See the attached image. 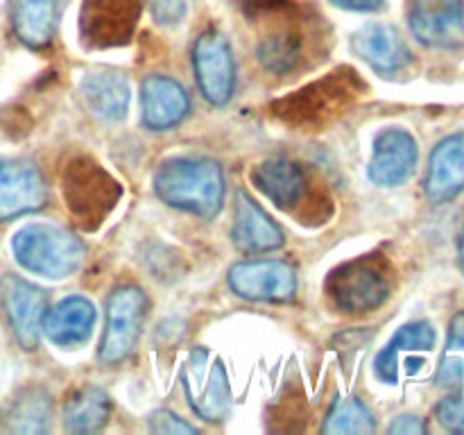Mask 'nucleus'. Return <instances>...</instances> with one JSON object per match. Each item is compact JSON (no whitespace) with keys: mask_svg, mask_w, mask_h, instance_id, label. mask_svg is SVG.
Here are the masks:
<instances>
[{"mask_svg":"<svg viewBox=\"0 0 464 435\" xmlns=\"http://www.w3.org/2000/svg\"><path fill=\"white\" fill-rule=\"evenodd\" d=\"M331 302L344 313H370L390 295V272L381 256H362L344 263L326 279Z\"/></svg>","mask_w":464,"mask_h":435,"instance_id":"obj_5","label":"nucleus"},{"mask_svg":"<svg viewBox=\"0 0 464 435\" xmlns=\"http://www.w3.org/2000/svg\"><path fill=\"white\" fill-rule=\"evenodd\" d=\"M353 50L362 62L383 75L401 71L412 62V53L406 41L392 25L385 23H367L365 27H361L353 36Z\"/></svg>","mask_w":464,"mask_h":435,"instance_id":"obj_18","label":"nucleus"},{"mask_svg":"<svg viewBox=\"0 0 464 435\" xmlns=\"http://www.w3.org/2000/svg\"><path fill=\"white\" fill-rule=\"evenodd\" d=\"M150 430L152 433H166V435H195L198 433V429L195 426H190L188 421L181 420L179 415H175V412L170 411H157L152 417H150Z\"/></svg>","mask_w":464,"mask_h":435,"instance_id":"obj_30","label":"nucleus"},{"mask_svg":"<svg viewBox=\"0 0 464 435\" xmlns=\"http://www.w3.org/2000/svg\"><path fill=\"white\" fill-rule=\"evenodd\" d=\"M252 181L267 199L284 211L297 207L306 190V175L290 159H267L252 170Z\"/></svg>","mask_w":464,"mask_h":435,"instance_id":"obj_20","label":"nucleus"},{"mask_svg":"<svg viewBox=\"0 0 464 435\" xmlns=\"http://www.w3.org/2000/svg\"><path fill=\"white\" fill-rule=\"evenodd\" d=\"M109 412V394L95 385H84L68 397L63 406V426L71 433H95L107 424Z\"/></svg>","mask_w":464,"mask_h":435,"instance_id":"obj_25","label":"nucleus"},{"mask_svg":"<svg viewBox=\"0 0 464 435\" xmlns=\"http://www.w3.org/2000/svg\"><path fill=\"white\" fill-rule=\"evenodd\" d=\"M361 93V80L352 68H338L322 80L272 104V113L293 130H322L331 125Z\"/></svg>","mask_w":464,"mask_h":435,"instance_id":"obj_2","label":"nucleus"},{"mask_svg":"<svg viewBox=\"0 0 464 435\" xmlns=\"http://www.w3.org/2000/svg\"><path fill=\"white\" fill-rule=\"evenodd\" d=\"M331 3L349 12H379L385 0H331Z\"/></svg>","mask_w":464,"mask_h":435,"instance_id":"obj_33","label":"nucleus"},{"mask_svg":"<svg viewBox=\"0 0 464 435\" xmlns=\"http://www.w3.org/2000/svg\"><path fill=\"white\" fill-rule=\"evenodd\" d=\"M139 0H84L80 34L86 48H116L130 44L140 18Z\"/></svg>","mask_w":464,"mask_h":435,"instance_id":"obj_8","label":"nucleus"},{"mask_svg":"<svg viewBox=\"0 0 464 435\" xmlns=\"http://www.w3.org/2000/svg\"><path fill=\"white\" fill-rule=\"evenodd\" d=\"M95 306L86 297H66L44 313L41 331L57 347H77L93 334Z\"/></svg>","mask_w":464,"mask_h":435,"instance_id":"obj_19","label":"nucleus"},{"mask_svg":"<svg viewBox=\"0 0 464 435\" xmlns=\"http://www.w3.org/2000/svg\"><path fill=\"white\" fill-rule=\"evenodd\" d=\"M50 415H53V401L48 394L32 388L18 394L3 415V429L14 433H44L48 430Z\"/></svg>","mask_w":464,"mask_h":435,"instance_id":"obj_26","label":"nucleus"},{"mask_svg":"<svg viewBox=\"0 0 464 435\" xmlns=\"http://www.w3.org/2000/svg\"><path fill=\"white\" fill-rule=\"evenodd\" d=\"M464 190V131L447 136L433 148L424 193L433 204L451 202Z\"/></svg>","mask_w":464,"mask_h":435,"instance_id":"obj_15","label":"nucleus"},{"mask_svg":"<svg viewBox=\"0 0 464 435\" xmlns=\"http://www.w3.org/2000/svg\"><path fill=\"white\" fill-rule=\"evenodd\" d=\"M304 54V30L293 21H279L258 44V62L272 72H288Z\"/></svg>","mask_w":464,"mask_h":435,"instance_id":"obj_24","label":"nucleus"},{"mask_svg":"<svg viewBox=\"0 0 464 435\" xmlns=\"http://www.w3.org/2000/svg\"><path fill=\"white\" fill-rule=\"evenodd\" d=\"M417 168V140L401 127L381 131L374 140L370 179L379 186H399L411 179Z\"/></svg>","mask_w":464,"mask_h":435,"instance_id":"obj_14","label":"nucleus"},{"mask_svg":"<svg viewBox=\"0 0 464 435\" xmlns=\"http://www.w3.org/2000/svg\"><path fill=\"white\" fill-rule=\"evenodd\" d=\"M193 68L204 98L222 107L234 95V54L220 32H204L193 48Z\"/></svg>","mask_w":464,"mask_h":435,"instance_id":"obj_12","label":"nucleus"},{"mask_svg":"<svg viewBox=\"0 0 464 435\" xmlns=\"http://www.w3.org/2000/svg\"><path fill=\"white\" fill-rule=\"evenodd\" d=\"M62 0H14L12 25L18 41L32 50L50 45Z\"/></svg>","mask_w":464,"mask_h":435,"instance_id":"obj_22","label":"nucleus"},{"mask_svg":"<svg viewBox=\"0 0 464 435\" xmlns=\"http://www.w3.org/2000/svg\"><path fill=\"white\" fill-rule=\"evenodd\" d=\"M231 240L240 252L263 254L279 249L285 243V236L281 227L245 190H238L234 204Z\"/></svg>","mask_w":464,"mask_h":435,"instance_id":"obj_17","label":"nucleus"},{"mask_svg":"<svg viewBox=\"0 0 464 435\" xmlns=\"http://www.w3.org/2000/svg\"><path fill=\"white\" fill-rule=\"evenodd\" d=\"M148 313V297L139 285H118L107 299V322L100 340L102 365H118L134 352Z\"/></svg>","mask_w":464,"mask_h":435,"instance_id":"obj_7","label":"nucleus"},{"mask_svg":"<svg viewBox=\"0 0 464 435\" xmlns=\"http://www.w3.org/2000/svg\"><path fill=\"white\" fill-rule=\"evenodd\" d=\"M435 383L451 394H464V311L456 313L449 324L447 344L440 358Z\"/></svg>","mask_w":464,"mask_h":435,"instance_id":"obj_27","label":"nucleus"},{"mask_svg":"<svg viewBox=\"0 0 464 435\" xmlns=\"http://www.w3.org/2000/svg\"><path fill=\"white\" fill-rule=\"evenodd\" d=\"M458 266H460V270L464 275V227H462L460 240H458Z\"/></svg>","mask_w":464,"mask_h":435,"instance_id":"obj_34","label":"nucleus"},{"mask_svg":"<svg viewBox=\"0 0 464 435\" xmlns=\"http://www.w3.org/2000/svg\"><path fill=\"white\" fill-rule=\"evenodd\" d=\"M408 23L426 48H464V5L462 0H411Z\"/></svg>","mask_w":464,"mask_h":435,"instance_id":"obj_10","label":"nucleus"},{"mask_svg":"<svg viewBox=\"0 0 464 435\" xmlns=\"http://www.w3.org/2000/svg\"><path fill=\"white\" fill-rule=\"evenodd\" d=\"M181 385L188 406L198 417L207 421H220L229 415L234 403L229 376L220 358L211 356L208 349L198 347L190 352L181 370Z\"/></svg>","mask_w":464,"mask_h":435,"instance_id":"obj_6","label":"nucleus"},{"mask_svg":"<svg viewBox=\"0 0 464 435\" xmlns=\"http://www.w3.org/2000/svg\"><path fill=\"white\" fill-rule=\"evenodd\" d=\"M229 288L249 302H290L297 293V275L293 266L276 258L240 261L231 266Z\"/></svg>","mask_w":464,"mask_h":435,"instance_id":"obj_9","label":"nucleus"},{"mask_svg":"<svg viewBox=\"0 0 464 435\" xmlns=\"http://www.w3.org/2000/svg\"><path fill=\"white\" fill-rule=\"evenodd\" d=\"M62 193L72 220L82 229H98L121 199L122 188L93 159H72L63 170Z\"/></svg>","mask_w":464,"mask_h":435,"instance_id":"obj_4","label":"nucleus"},{"mask_svg":"<svg viewBox=\"0 0 464 435\" xmlns=\"http://www.w3.org/2000/svg\"><path fill=\"white\" fill-rule=\"evenodd\" d=\"M435 344V329L430 322H411L403 324L379 352L374 361V374L383 383L399 381V356L406 352H430Z\"/></svg>","mask_w":464,"mask_h":435,"instance_id":"obj_23","label":"nucleus"},{"mask_svg":"<svg viewBox=\"0 0 464 435\" xmlns=\"http://www.w3.org/2000/svg\"><path fill=\"white\" fill-rule=\"evenodd\" d=\"M438 421L451 433H464V397L451 394L438 403Z\"/></svg>","mask_w":464,"mask_h":435,"instance_id":"obj_29","label":"nucleus"},{"mask_svg":"<svg viewBox=\"0 0 464 435\" xmlns=\"http://www.w3.org/2000/svg\"><path fill=\"white\" fill-rule=\"evenodd\" d=\"M190 109L188 93L166 75H150L140 84V118L148 130H172Z\"/></svg>","mask_w":464,"mask_h":435,"instance_id":"obj_16","label":"nucleus"},{"mask_svg":"<svg viewBox=\"0 0 464 435\" xmlns=\"http://www.w3.org/2000/svg\"><path fill=\"white\" fill-rule=\"evenodd\" d=\"M48 190L39 168L21 159L0 161V222H9L45 207Z\"/></svg>","mask_w":464,"mask_h":435,"instance_id":"obj_13","label":"nucleus"},{"mask_svg":"<svg viewBox=\"0 0 464 435\" xmlns=\"http://www.w3.org/2000/svg\"><path fill=\"white\" fill-rule=\"evenodd\" d=\"M12 252L18 266L45 279L71 276L86 256L84 243L75 234L48 222H32L18 229Z\"/></svg>","mask_w":464,"mask_h":435,"instance_id":"obj_3","label":"nucleus"},{"mask_svg":"<svg viewBox=\"0 0 464 435\" xmlns=\"http://www.w3.org/2000/svg\"><path fill=\"white\" fill-rule=\"evenodd\" d=\"M82 98L95 116L104 121H121L130 107V84L116 71H95L82 77Z\"/></svg>","mask_w":464,"mask_h":435,"instance_id":"obj_21","label":"nucleus"},{"mask_svg":"<svg viewBox=\"0 0 464 435\" xmlns=\"http://www.w3.org/2000/svg\"><path fill=\"white\" fill-rule=\"evenodd\" d=\"M154 21L161 25H175L186 16V0H150Z\"/></svg>","mask_w":464,"mask_h":435,"instance_id":"obj_31","label":"nucleus"},{"mask_svg":"<svg viewBox=\"0 0 464 435\" xmlns=\"http://www.w3.org/2000/svg\"><path fill=\"white\" fill-rule=\"evenodd\" d=\"M0 308L16 343L27 352L34 349L39 344L41 320L48 308L44 290L16 275H5L0 279Z\"/></svg>","mask_w":464,"mask_h":435,"instance_id":"obj_11","label":"nucleus"},{"mask_svg":"<svg viewBox=\"0 0 464 435\" xmlns=\"http://www.w3.org/2000/svg\"><path fill=\"white\" fill-rule=\"evenodd\" d=\"M154 193L168 207L213 218L225 204V175L213 159H170L154 175Z\"/></svg>","mask_w":464,"mask_h":435,"instance_id":"obj_1","label":"nucleus"},{"mask_svg":"<svg viewBox=\"0 0 464 435\" xmlns=\"http://www.w3.org/2000/svg\"><path fill=\"white\" fill-rule=\"evenodd\" d=\"M390 435H421L426 433V424L415 415H401L388 426Z\"/></svg>","mask_w":464,"mask_h":435,"instance_id":"obj_32","label":"nucleus"},{"mask_svg":"<svg viewBox=\"0 0 464 435\" xmlns=\"http://www.w3.org/2000/svg\"><path fill=\"white\" fill-rule=\"evenodd\" d=\"M376 421L372 417L370 408L361 401L358 397L338 399L331 406L329 415H326L324 424H322V433L326 435H343V433H374Z\"/></svg>","mask_w":464,"mask_h":435,"instance_id":"obj_28","label":"nucleus"}]
</instances>
